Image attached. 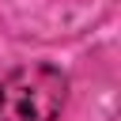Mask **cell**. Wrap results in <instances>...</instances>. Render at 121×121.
I'll use <instances>...</instances> for the list:
<instances>
[{
    "instance_id": "6da1fadb",
    "label": "cell",
    "mask_w": 121,
    "mask_h": 121,
    "mask_svg": "<svg viewBox=\"0 0 121 121\" xmlns=\"http://www.w3.org/2000/svg\"><path fill=\"white\" fill-rule=\"evenodd\" d=\"M68 102V76L34 60L0 79V121H57Z\"/></svg>"
}]
</instances>
